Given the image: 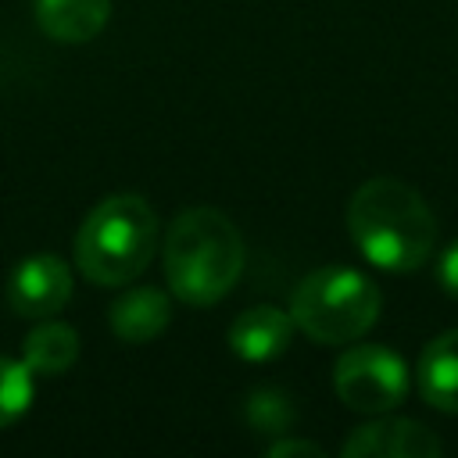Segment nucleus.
<instances>
[{
  "mask_svg": "<svg viewBox=\"0 0 458 458\" xmlns=\"http://www.w3.org/2000/svg\"><path fill=\"white\" fill-rule=\"evenodd\" d=\"M347 233L365 261L383 272H411L437 247V218L422 193L394 175H376L351 193Z\"/></svg>",
  "mask_w": 458,
  "mask_h": 458,
  "instance_id": "obj_1",
  "label": "nucleus"
},
{
  "mask_svg": "<svg viewBox=\"0 0 458 458\" xmlns=\"http://www.w3.org/2000/svg\"><path fill=\"white\" fill-rule=\"evenodd\" d=\"M161 265L182 304L208 308L236 286L243 272V236L218 208H186L165 233Z\"/></svg>",
  "mask_w": 458,
  "mask_h": 458,
  "instance_id": "obj_2",
  "label": "nucleus"
},
{
  "mask_svg": "<svg viewBox=\"0 0 458 458\" xmlns=\"http://www.w3.org/2000/svg\"><path fill=\"white\" fill-rule=\"evenodd\" d=\"M157 229V215L140 193L104 197L79 225L75 265L97 286H125L150 265Z\"/></svg>",
  "mask_w": 458,
  "mask_h": 458,
  "instance_id": "obj_3",
  "label": "nucleus"
},
{
  "mask_svg": "<svg viewBox=\"0 0 458 458\" xmlns=\"http://www.w3.org/2000/svg\"><path fill=\"white\" fill-rule=\"evenodd\" d=\"M379 308V286L347 265L308 272L290 297L293 326L315 344H351L365 336L376 326Z\"/></svg>",
  "mask_w": 458,
  "mask_h": 458,
  "instance_id": "obj_4",
  "label": "nucleus"
},
{
  "mask_svg": "<svg viewBox=\"0 0 458 458\" xmlns=\"http://www.w3.org/2000/svg\"><path fill=\"white\" fill-rule=\"evenodd\" d=\"M336 397L361 415H386L408 397V365L383 344H354L333 369Z\"/></svg>",
  "mask_w": 458,
  "mask_h": 458,
  "instance_id": "obj_5",
  "label": "nucleus"
},
{
  "mask_svg": "<svg viewBox=\"0 0 458 458\" xmlns=\"http://www.w3.org/2000/svg\"><path fill=\"white\" fill-rule=\"evenodd\" d=\"M72 297V272L57 254H29L7 279V304L21 318H50Z\"/></svg>",
  "mask_w": 458,
  "mask_h": 458,
  "instance_id": "obj_6",
  "label": "nucleus"
},
{
  "mask_svg": "<svg viewBox=\"0 0 458 458\" xmlns=\"http://www.w3.org/2000/svg\"><path fill=\"white\" fill-rule=\"evenodd\" d=\"M440 451L444 444L433 437V429H426L415 419H397V415L365 422L344 440L347 458H429Z\"/></svg>",
  "mask_w": 458,
  "mask_h": 458,
  "instance_id": "obj_7",
  "label": "nucleus"
},
{
  "mask_svg": "<svg viewBox=\"0 0 458 458\" xmlns=\"http://www.w3.org/2000/svg\"><path fill=\"white\" fill-rule=\"evenodd\" d=\"M290 336H293V318H290V311H283L276 304L247 308L229 326V347L243 361H272V358H279L290 347Z\"/></svg>",
  "mask_w": 458,
  "mask_h": 458,
  "instance_id": "obj_8",
  "label": "nucleus"
},
{
  "mask_svg": "<svg viewBox=\"0 0 458 458\" xmlns=\"http://www.w3.org/2000/svg\"><path fill=\"white\" fill-rule=\"evenodd\" d=\"M419 397L447 415H458V329L433 336L415 365Z\"/></svg>",
  "mask_w": 458,
  "mask_h": 458,
  "instance_id": "obj_9",
  "label": "nucleus"
},
{
  "mask_svg": "<svg viewBox=\"0 0 458 458\" xmlns=\"http://www.w3.org/2000/svg\"><path fill=\"white\" fill-rule=\"evenodd\" d=\"M168 318H172L168 293L157 290V286H132L107 311L111 333L122 344H147V340L161 336L165 326H168Z\"/></svg>",
  "mask_w": 458,
  "mask_h": 458,
  "instance_id": "obj_10",
  "label": "nucleus"
},
{
  "mask_svg": "<svg viewBox=\"0 0 458 458\" xmlns=\"http://www.w3.org/2000/svg\"><path fill=\"white\" fill-rule=\"evenodd\" d=\"M36 25L57 43H86L104 32L111 18V0H36Z\"/></svg>",
  "mask_w": 458,
  "mask_h": 458,
  "instance_id": "obj_11",
  "label": "nucleus"
},
{
  "mask_svg": "<svg viewBox=\"0 0 458 458\" xmlns=\"http://www.w3.org/2000/svg\"><path fill=\"white\" fill-rule=\"evenodd\" d=\"M79 358V333L68 322L39 318V326L29 329L21 340V361L32 376H61Z\"/></svg>",
  "mask_w": 458,
  "mask_h": 458,
  "instance_id": "obj_12",
  "label": "nucleus"
},
{
  "mask_svg": "<svg viewBox=\"0 0 458 458\" xmlns=\"http://www.w3.org/2000/svg\"><path fill=\"white\" fill-rule=\"evenodd\" d=\"M32 404V372L25 361L0 354V429L18 422Z\"/></svg>",
  "mask_w": 458,
  "mask_h": 458,
  "instance_id": "obj_13",
  "label": "nucleus"
},
{
  "mask_svg": "<svg viewBox=\"0 0 458 458\" xmlns=\"http://www.w3.org/2000/svg\"><path fill=\"white\" fill-rule=\"evenodd\" d=\"M247 422H250V429H258V433H286L290 426H293V404H290V397L283 394V390H254L250 397H247Z\"/></svg>",
  "mask_w": 458,
  "mask_h": 458,
  "instance_id": "obj_14",
  "label": "nucleus"
},
{
  "mask_svg": "<svg viewBox=\"0 0 458 458\" xmlns=\"http://www.w3.org/2000/svg\"><path fill=\"white\" fill-rule=\"evenodd\" d=\"M437 279H440V286H444L451 297H458V240H451V243L444 247V254H440V261H437Z\"/></svg>",
  "mask_w": 458,
  "mask_h": 458,
  "instance_id": "obj_15",
  "label": "nucleus"
},
{
  "mask_svg": "<svg viewBox=\"0 0 458 458\" xmlns=\"http://www.w3.org/2000/svg\"><path fill=\"white\" fill-rule=\"evenodd\" d=\"M290 454H308V458H322V447L311 440H276L268 444V458H290Z\"/></svg>",
  "mask_w": 458,
  "mask_h": 458,
  "instance_id": "obj_16",
  "label": "nucleus"
}]
</instances>
